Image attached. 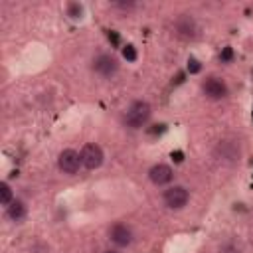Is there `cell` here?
I'll return each mask as SVG.
<instances>
[{
  "label": "cell",
  "mask_w": 253,
  "mask_h": 253,
  "mask_svg": "<svg viewBox=\"0 0 253 253\" xmlns=\"http://www.w3.org/2000/svg\"><path fill=\"white\" fill-rule=\"evenodd\" d=\"M111 6H113V8H121V10H126V12H128V10H132L136 4H134V2H113Z\"/></svg>",
  "instance_id": "obj_16"
},
{
  "label": "cell",
  "mask_w": 253,
  "mask_h": 253,
  "mask_svg": "<svg viewBox=\"0 0 253 253\" xmlns=\"http://www.w3.org/2000/svg\"><path fill=\"white\" fill-rule=\"evenodd\" d=\"M6 215L12 219V221H20L26 217V204L22 200H14L12 204L6 206Z\"/></svg>",
  "instance_id": "obj_11"
},
{
  "label": "cell",
  "mask_w": 253,
  "mask_h": 253,
  "mask_svg": "<svg viewBox=\"0 0 253 253\" xmlns=\"http://www.w3.org/2000/svg\"><path fill=\"white\" fill-rule=\"evenodd\" d=\"M202 93H204L208 99L217 101V99L227 97V85H225L223 79L211 75V77H206V79L202 81Z\"/></svg>",
  "instance_id": "obj_5"
},
{
  "label": "cell",
  "mask_w": 253,
  "mask_h": 253,
  "mask_svg": "<svg viewBox=\"0 0 253 253\" xmlns=\"http://www.w3.org/2000/svg\"><path fill=\"white\" fill-rule=\"evenodd\" d=\"M12 202H14V192H12L10 184L8 182H0V204L2 206H8Z\"/></svg>",
  "instance_id": "obj_12"
},
{
  "label": "cell",
  "mask_w": 253,
  "mask_h": 253,
  "mask_svg": "<svg viewBox=\"0 0 253 253\" xmlns=\"http://www.w3.org/2000/svg\"><path fill=\"white\" fill-rule=\"evenodd\" d=\"M200 69H202L200 61H198L196 57H190V59H188V71H190V73H198Z\"/></svg>",
  "instance_id": "obj_15"
},
{
  "label": "cell",
  "mask_w": 253,
  "mask_h": 253,
  "mask_svg": "<svg viewBox=\"0 0 253 253\" xmlns=\"http://www.w3.org/2000/svg\"><path fill=\"white\" fill-rule=\"evenodd\" d=\"M174 30H176V34H178L180 38H184V40H192V38H196V34H198V26H196V22H194V18H192L190 14H180V16L174 20Z\"/></svg>",
  "instance_id": "obj_8"
},
{
  "label": "cell",
  "mask_w": 253,
  "mask_h": 253,
  "mask_svg": "<svg viewBox=\"0 0 253 253\" xmlns=\"http://www.w3.org/2000/svg\"><path fill=\"white\" fill-rule=\"evenodd\" d=\"M123 57L126 61H136V49H134V45H125L123 47Z\"/></svg>",
  "instance_id": "obj_13"
},
{
  "label": "cell",
  "mask_w": 253,
  "mask_h": 253,
  "mask_svg": "<svg viewBox=\"0 0 253 253\" xmlns=\"http://www.w3.org/2000/svg\"><path fill=\"white\" fill-rule=\"evenodd\" d=\"M215 156L225 162H235L239 160V144L235 140H219L215 146Z\"/></svg>",
  "instance_id": "obj_10"
},
{
  "label": "cell",
  "mask_w": 253,
  "mask_h": 253,
  "mask_svg": "<svg viewBox=\"0 0 253 253\" xmlns=\"http://www.w3.org/2000/svg\"><path fill=\"white\" fill-rule=\"evenodd\" d=\"M162 200H164L166 208H170V210H182L188 204V200H190V192L184 186H170L168 190H164Z\"/></svg>",
  "instance_id": "obj_3"
},
{
  "label": "cell",
  "mask_w": 253,
  "mask_h": 253,
  "mask_svg": "<svg viewBox=\"0 0 253 253\" xmlns=\"http://www.w3.org/2000/svg\"><path fill=\"white\" fill-rule=\"evenodd\" d=\"M105 253H117V251H115V249H107Z\"/></svg>",
  "instance_id": "obj_18"
},
{
  "label": "cell",
  "mask_w": 253,
  "mask_h": 253,
  "mask_svg": "<svg viewBox=\"0 0 253 253\" xmlns=\"http://www.w3.org/2000/svg\"><path fill=\"white\" fill-rule=\"evenodd\" d=\"M67 14H69L71 18H79V16H81V6H79L77 2H69V4H67Z\"/></svg>",
  "instance_id": "obj_14"
},
{
  "label": "cell",
  "mask_w": 253,
  "mask_h": 253,
  "mask_svg": "<svg viewBox=\"0 0 253 253\" xmlns=\"http://www.w3.org/2000/svg\"><path fill=\"white\" fill-rule=\"evenodd\" d=\"M148 178L154 186H166L174 180V170L168 166V164H154L150 170H148Z\"/></svg>",
  "instance_id": "obj_9"
},
{
  "label": "cell",
  "mask_w": 253,
  "mask_h": 253,
  "mask_svg": "<svg viewBox=\"0 0 253 253\" xmlns=\"http://www.w3.org/2000/svg\"><path fill=\"white\" fill-rule=\"evenodd\" d=\"M109 239L117 247H126L132 243V229L126 223H113L109 227Z\"/></svg>",
  "instance_id": "obj_7"
},
{
  "label": "cell",
  "mask_w": 253,
  "mask_h": 253,
  "mask_svg": "<svg viewBox=\"0 0 253 253\" xmlns=\"http://www.w3.org/2000/svg\"><path fill=\"white\" fill-rule=\"evenodd\" d=\"M93 69L95 73L103 75V77H111L119 71V59L115 55H109V53H101L93 59Z\"/></svg>",
  "instance_id": "obj_6"
},
{
  "label": "cell",
  "mask_w": 253,
  "mask_h": 253,
  "mask_svg": "<svg viewBox=\"0 0 253 253\" xmlns=\"http://www.w3.org/2000/svg\"><path fill=\"white\" fill-rule=\"evenodd\" d=\"M152 115V109L146 101H132L128 105V109L125 111V117H123V123L128 126V128H142L148 119Z\"/></svg>",
  "instance_id": "obj_1"
},
{
  "label": "cell",
  "mask_w": 253,
  "mask_h": 253,
  "mask_svg": "<svg viewBox=\"0 0 253 253\" xmlns=\"http://www.w3.org/2000/svg\"><path fill=\"white\" fill-rule=\"evenodd\" d=\"M79 156H81V164H83L87 170H95V168H99V166L103 164V158H105L103 148H101L99 144H95V142H87V144H83Z\"/></svg>",
  "instance_id": "obj_2"
},
{
  "label": "cell",
  "mask_w": 253,
  "mask_h": 253,
  "mask_svg": "<svg viewBox=\"0 0 253 253\" xmlns=\"http://www.w3.org/2000/svg\"><path fill=\"white\" fill-rule=\"evenodd\" d=\"M57 166H59V170H61L63 174H77L83 164H81V156H79L77 150H73V148H63V150L59 152V156H57Z\"/></svg>",
  "instance_id": "obj_4"
},
{
  "label": "cell",
  "mask_w": 253,
  "mask_h": 253,
  "mask_svg": "<svg viewBox=\"0 0 253 253\" xmlns=\"http://www.w3.org/2000/svg\"><path fill=\"white\" fill-rule=\"evenodd\" d=\"M219 57H221V61H231V57H233L231 47H223V51L219 53Z\"/></svg>",
  "instance_id": "obj_17"
}]
</instances>
